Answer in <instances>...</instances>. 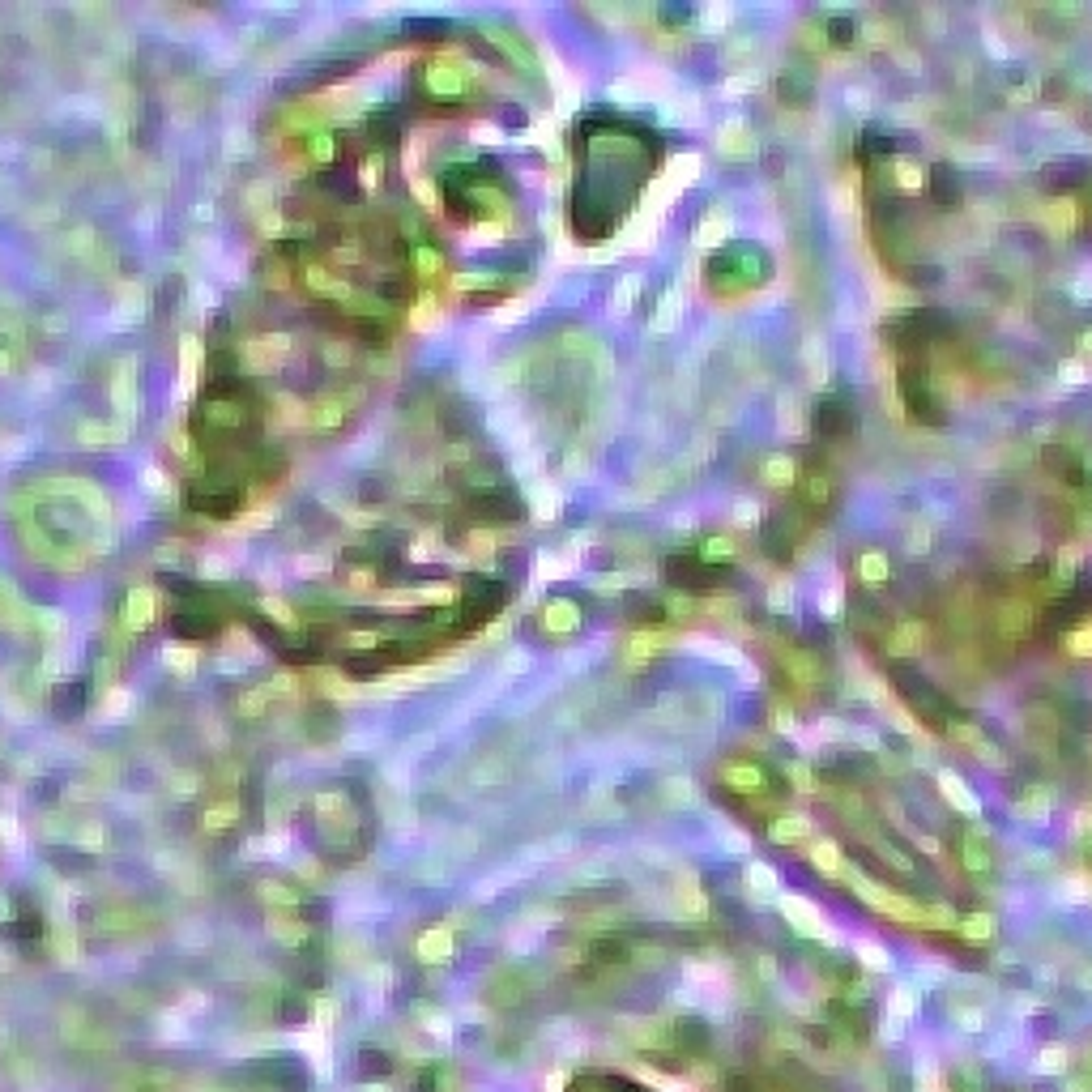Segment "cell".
<instances>
[{
    "instance_id": "cell-3",
    "label": "cell",
    "mask_w": 1092,
    "mask_h": 1092,
    "mask_svg": "<svg viewBox=\"0 0 1092 1092\" xmlns=\"http://www.w3.org/2000/svg\"><path fill=\"white\" fill-rule=\"evenodd\" d=\"M1063 1067H1067L1063 1050H1045L1042 1058H1037V1076H1054V1072H1063Z\"/></svg>"
},
{
    "instance_id": "cell-2",
    "label": "cell",
    "mask_w": 1092,
    "mask_h": 1092,
    "mask_svg": "<svg viewBox=\"0 0 1092 1092\" xmlns=\"http://www.w3.org/2000/svg\"><path fill=\"white\" fill-rule=\"evenodd\" d=\"M786 914L794 917V922H798L802 930H807V935H823V917H819L811 905H802V901H786Z\"/></svg>"
},
{
    "instance_id": "cell-1",
    "label": "cell",
    "mask_w": 1092,
    "mask_h": 1092,
    "mask_svg": "<svg viewBox=\"0 0 1092 1092\" xmlns=\"http://www.w3.org/2000/svg\"><path fill=\"white\" fill-rule=\"evenodd\" d=\"M909 1015H914V994L896 990L892 1003H887V1015H883V1037H887V1042H896V1037H901V1029L909 1024Z\"/></svg>"
}]
</instances>
